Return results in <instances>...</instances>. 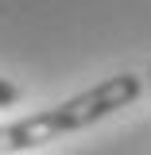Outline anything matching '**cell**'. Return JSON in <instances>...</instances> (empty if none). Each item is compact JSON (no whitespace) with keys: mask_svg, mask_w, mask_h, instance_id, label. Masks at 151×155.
Wrapping results in <instances>:
<instances>
[{"mask_svg":"<svg viewBox=\"0 0 151 155\" xmlns=\"http://www.w3.org/2000/svg\"><path fill=\"white\" fill-rule=\"evenodd\" d=\"M147 81H151V70H147Z\"/></svg>","mask_w":151,"mask_h":155,"instance_id":"3957f363","label":"cell"},{"mask_svg":"<svg viewBox=\"0 0 151 155\" xmlns=\"http://www.w3.org/2000/svg\"><path fill=\"white\" fill-rule=\"evenodd\" d=\"M143 93V78L140 74H113L105 81H97L89 89H81L77 97L62 101V105H51L35 116H23V120H12V124H0V155H19V151H35V147H47L70 132H81V128H93L97 120L128 109L136 97Z\"/></svg>","mask_w":151,"mask_h":155,"instance_id":"6da1fadb","label":"cell"},{"mask_svg":"<svg viewBox=\"0 0 151 155\" xmlns=\"http://www.w3.org/2000/svg\"><path fill=\"white\" fill-rule=\"evenodd\" d=\"M16 101H19V85L8 81V78H0V109H8V105H16Z\"/></svg>","mask_w":151,"mask_h":155,"instance_id":"7a4b0ae2","label":"cell"}]
</instances>
